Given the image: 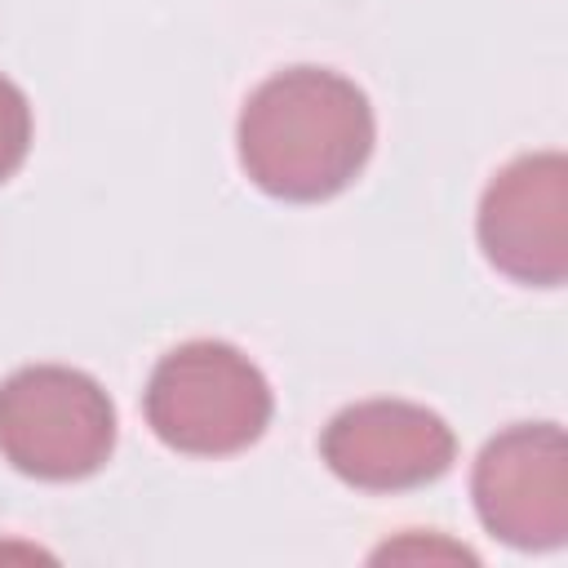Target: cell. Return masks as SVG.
Returning a JSON list of instances; mask_svg holds the SVG:
<instances>
[{"instance_id":"6da1fadb","label":"cell","mask_w":568,"mask_h":568,"mask_svg":"<svg viewBox=\"0 0 568 568\" xmlns=\"http://www.w3.org/2000/svg\"><path fill=\"white\" fill-rule=\"evenodd\" d=\"M364 89L324 67H288L262 80L235 124L240 164L275 200L315 204L346 191L373 155Z\"/></svg>"},{"instance_id":"7a4b0ae2","label":"cell","mask_w":568,"mask_h":568,"mask_svg":"<svg viewBox=\"0 0 568 568\" xmlns=\"http://www.w3.org/2000/svg\"><path fill=\"white\" fill-rule=\"evenodd\" d=\"M146 426L178 453L231 457L262 439L271 426V386L262 368L231 342H182L146 382Z\"/></svg>"},{"instance_id":"3957f363","label":"cell","mask_w":568,"mask_h":568,"mask_svg":"<svg viewBox=\"0 0 568 568\" xmlns=\"http://www.w3.org/2000/svg\"><path fill=\"white\" fill-rule=\"evenodd\" d=\"M115 448V404L80 368L27 364L0 382V453L36 479H84Z\"/></svg>"},{"instance_id":"277c9868","label":"cell","mask_w":568,"mask_h":568,"mask_svg":"<svg viewBox=\"0 0 568 568\" xmlns=\"http://www.w3.org/2000/svg\"><path fill=\"white\" fill-rule=\"evenodd\" d=\"M479 524L515 550H555L568 537V439L555 422L493 435L475 462Z\"/></svg>"},{"instance_id":"5b68a950","label":"cell","mask_w":568,"mask_h":568,"mask_svg":"<svg viewBox=\"0 0 568 568\" xmlns=\"http://www.w3.org/2000/svg\"><path fill=\"white\" fill-rule=\"evenodd\" d=\"M484 257L537 288L568 280V160L559 151H532L510 160L479 200Z\"/></svg>"},{"instance_id":"8992f818","label":"cell","mask_w":568,"mask_h":568,"mask_svg":"<svg viewBox=\"0 0 568 568\" xmlns=\"http://www.w3.org/2000/svg\"><path fill=\"white\" fill-rule=\"evenodd\" d=\"M328 470L364 493H404L453 466L457 439L448 422L408 399H359L342 408L320 439Z\"/></svg>"},{"instance_id":"52a82bcc","label":"cell","mask_w":568,"mask_h":568,"mask_svg":"<svg viewBox=\"0 0 568 568\" xmlns=\"http://www.w3.org/2000/svg\"><path fill=\"white\" fill-rule=\"evenodd\" d=\"M31 146V102L27 93L0 75V182L18 173Z\"/></svg>"},{"instance_id":"ba28073f","label":"cell","mask_w":568,"mask_h":568,"mask_svg":"<svg viewBox=\"0 0 568 568\" xmlns=\"http://www.w3.org/2000/svg\"><path fill=\"white\" fill-rule=\"evenodd\" d=\"M399 555H426V559H430V555H448V559H470V564H475V555H470L466 546H444V541H439V546H435V541H426V546H422V541H399V546H382L373 559H399Z\"/></svg>"}]
</instances>
